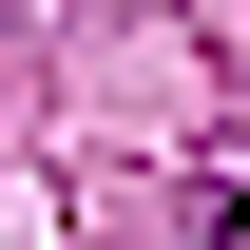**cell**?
<instances>
[{
  "label": "cell",
  "mask_w": 250,
  "mask_h": 250,
  "mask_svg": "<svg viewBox=\"0 0 250 250\" xmlns=\"http://www.w3.org/2000/svg\"><path fill=\"white\" fill-rule=\"evenodd\" d=\"M192 231H212V250H250V192H212V212H192Z\"/></svg>",
  "instance_id": "obj_1"
}]
</instances>
